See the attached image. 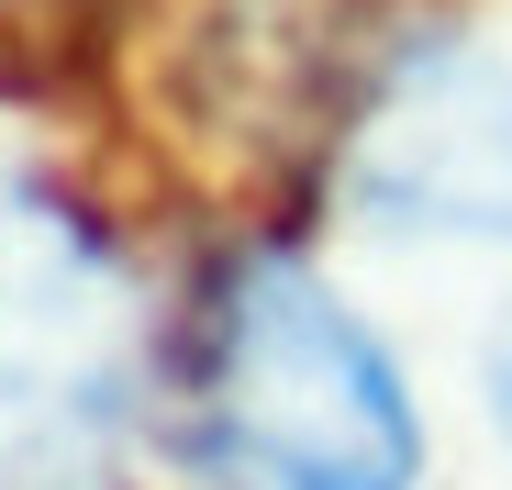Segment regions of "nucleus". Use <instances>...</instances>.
<instances>
[{
    "label": "nucleus",
    "mask_w": 512,
    "mask_h": 490,
    "mask_svg": "<svg viewBox=\"0 0 512 490\" xmlns=\"http://www.w3.org/2000/svg\"><path fill=\"white\" fill-rule=\"evenodd\" d=\"M167 413L201 490H423V401L390 335L290 245L201 279Z\"/></svg>",
    "instance_id": "nucleus-1"
},
{
    "label": "nucleus",
    "mask_w": 512,
    "mask_h": 490,
    "mask_svg": "<svg viewBox=\"0 0 512 490\" xmlns=\"http://www.w3.org/2000/svg\"><path fill=\"white\" fill-rule=\"evenodd\" d=\"M145 312L101 212L0 145V479H67L134 413Z\"/></svg>",
    "instance_id": "nucleus-2"
},
{
    "label": "nucleus",
    "mask_w": 512,
    "mask_h": 490,
    "mask_svg": "<svg viewBox=\"0 0 512 490\" xmlns=\"http://www.w3.org/2000/svg\"><path fill=\"white\" fill-rule=\"evenodd\" d=\"M346 201L379 234L512 245V56L490 45L412 56L346 145Z\"/></svg>",
    "instance_id": "nucleus-3"
},
{
    "label": "nucleus",
    "mask_w": 512,
    "mask_h": 490,
    "mask_svg": "<svg viewBox=\"0 0 512 490\" xmlns=\"http://www.w3.org/2000/svg\"><path fill=\"white\" fill-rule=\"evenodd\" d=\"M479 390H490V424H501V446H512V312H501V335H490V357H479Z\"/></svg>",
    "instance_id": "nucleus-4"
}]
</instances>
